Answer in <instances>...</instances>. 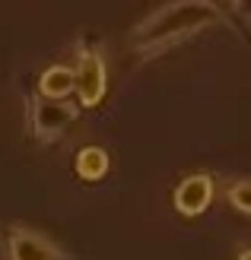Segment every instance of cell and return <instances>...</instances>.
<instances>
[{
  "mask_svg": "<svg viewBox=\"0 0 251 260\" xmlns=\"http://www.w3.org/2000/svg\"><path fill=\"white\" fill-rule=\"evenodd\" d=\"M219 19H222V7H216L213 0H178V4H165L134 25L130 48L140 57H159L169 48L181 45L184 38L207 29V25H216Z\"/></svg>",
  "mask_w": 251,
  "mask_h": 260,
  "instance_id": "1",
  "label": "cell"
},
{
  "mask_svg": "<svg viewBox=\"0 0 251 260\" xmlns=\"http://www.w3.org/2000/svg\"><path fill=\"white\" fill-rule=\"evenodd\" d=\"M80 108L67 99H45V95H29L25 99V121L29 134L38 143H54L67 134V127L76 121Z\"/></svg>",
  "mask_w": 251,
  "mask_h": 260,
  "instance_id": "2",
  "label": "cell"
},
{
  "mask_svg": "<svg viewBox=\"0 0 251 260\" xmlns=\"http://www.w3.org/2000/svg\"><path fill=\"white\" fill-rule=\"evenodd\" d=\"M108 89V67L99 45H80L76 51V67H73V92L80 99V105L92 108L105 99Z\"/></svg>",
  "mask_w": 251,
  "mask_h": 260,
  "instance_id": "3",
  "label": "cell"
},
{
  "mask_svg": "<svg viewBox=\"0 0 251 260\" xmlns=\"http://www.w3.org/2000/svg\"><path fill=\"white\" fill-rule=\"evenodd\" d=\"M4 254L7 260H67V251L61 244L19 222L4 229Z\"/></svg>",
  "mask_w": 251,
  "mask_h": 260,
  "instance_id": "4",
  "label": "cell"
},
{
  "mask_svg": "<svg viewBox=\"0 0 251 260\" xmlns=\"http://www.w3.org/2000/svg\"><path fill=\"white\" fill-rule=\"evenodd\" d=\"M213 190H216L213 175L210 172H194V175L178 181L172 200H175V210L181 216H201L210 206V200H213Z\"/></svg>",
  "mask_w": 251,
  "mask_h": 260,
  "instance_id": "5",
  "label": "cell"
},
{
  "mask_svg": "<svg viewBox=\"0 0 251 260\" xmlns=\"http://www.w3.org/2000/svg\"><path fill=\"white\" fill-rule=\"evenodd\" d=\"M70 92H73V70L64 67V63L48 67L38 80V95L45 99H67Z\"/></svg>",
  "mask_w": 251,
  "mask_h": 260,
  "instance_id": "6",
  "label": "cell"
},
{
  "mask_svg": "<svg viewBox=\"0 0 251 260\" xmlns=\"http://www.w3.org/2000/svg\"><path fill=\"white\" fill-rule=\"evenodd\" d=\"M73 168H76V175L83 181H99V178H105V172H108V152L102 146H83L76 152V159H73Z\"/></svg>",
  "mask_w": 251,
  "mask_h": 260,
  "instance_id": "7",
  "label": "cell"
},
{
  "mask_svg": "<svg viewBox=\"0 0 251 260\" xmlns=\"http://www.w3.org/2000/svg\"><path fill=\"white\" fill-rule=\"evenodd\" d=\"M222 193H226V200H229L232 210L251 216V178H232V181H226Z\"/></svg>",
  "mask_w": 251,
  "mask_h": 260,
  "instance_id": "8",
  "label": "cell"
},
{
  "mask_svg": "<svg viewBox=\"0 0 251 260\" xmlns=\"http://www.w3.org/2000/svg\"><path fill=\"white\" fill-rule=\"evenodd\" d=\"M239 260H251V248H242L239 251Z\"/></svg>",
  "mask_w": 251,
  "mask_h": 260,
  "instance_id": "9",
  "label": "cell"
}]
</instances>
